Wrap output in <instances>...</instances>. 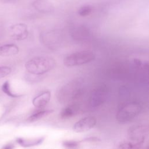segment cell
Instances as JSON below:
<instances>
[{"mask_svg":"<svg viewBox=\"0 0 149 149\" xmlns=\"http://www.w3.org/2000/svg\"><path fill=\"white\" fill-rule=\"evenodd\" d=\"M84 80L81 77H75L63 85L58 91V101L63 104H70L79 98L82 94Z\"/></svg>","mask_w":149,"mask_h":149,"instance_id":"obj_1","label":"cell"},{"mask_svg":"<svg viewBox=\"0 0 149 149\" xmlns=\"http://www.w3.org/2000/svg\"><path fill=\"white\" fill-rule=\"evenodd\" d=\"M56 65L54 58L48 56H40L29 60L25 63V68L29 73L41 75L52 70Z\"/></svg>","mask_w":149,"mask_h":149,"instance_id":"obj_2","label":"cell"},{"mask_svg":"<svg viewBox=\"0 0 149 149\" xmlns=\"http://www.w3.org/2000/svg\"><path fill=\"white\" fill-rule=\"evenodd\" d=\"M95 58V54L91 51H78L66 56L63 59V63L66 67H73L89 63Z\"/></svg>","mask_w":149,"mask_h":149,"instance_id":"obj_3","label":"cell"},{"mask_svg":"<svg viewBox=\"0 0 149 149\" xmlns=\"http://www.w3.org/2000/svg\"><path fill=\"white\" fill-rule=\"evenodd\" d=\"M141 106L136 102H132L123 106L118 112L116 118L121 123H127L136 118L141 112Z\"/></svg>","mask_w":149,"mask_h":149,"instance_id":"obj_4","label":"cell"},{"mask_svg":"<svg viewBox=\"0 0 149 149\" xmlns=\"http://www.w3.org/2000/svg\"><path fill=\"white\" fill-rule=\"evenodd\" d=\"M148 134V127L145 125L132 126L128 130V136L130 141L144 144Z\"/></svg>","mask_w":149,"mask_h":149,"instance_id":"obj_5","label":"cell"},{"mask_svg":"<svg viewBox=\"0 0 149 149\" xmlns=\"http://www.w3.org/2000/svg\"><path fill=\"white\" fill-rule=\"evenodd\" d=\"M108 95V91L105 86H100L95 88L91 93L89 102L92 107H97L104 104Z\"/></svg>","mask_w":149,"mask_h":149,"instance_id":"obj_6","label":"cell"},{"mask_svg":"<svg viewBox=\"0 0 149 149\" xmlns=\"http://www.w3.org/2000/svg\"><path fill=\"white\" fill-rule=\"evenodd\" d=\"M97 123L95 117L90 116L81 118L73 126V130L76 133H82L90 130L93 128Z\"/></svg>","mask_w":149,"mask_h":149,"instance_id":"obj_7","label":"cell"},{"mask_svg":"<svg viewBox=\"0 0 149 149\" xmlns=\"http://www.w3.org/2000/svg\"><path fill=\"white\" fill-rule=\"evenodd\" d=\"M10 34L12 38L15 40H23L29 34L27 27L25 24L17 23L10 29Z\"/></svg>","mask_w":149,"mask_h":149,"instance_id":"obj_8","label":"cell"},{"mask_svg":"<svg viewBox=\"0 0 149 149\" xmlns=\"http://www.w3.org/2000/svg\"><path fill=\"white\" fill-rule=\"evenodd\" d=\"M51 93L49 91L43 92L37 96L35 97L33 100L32 103L36 108H41L45 106L50 101Z\"/></svg>","mask_w":149,"mask_h":149,"instance_id":"obj_9","label":"cell"},{"mask_svg":"<svg viewBox=\"0 0 149 149\" xmlns=\"http://www.w3.org/2000/svg\"><path fill=\"white\" fill-rule=\"evenodd\" d=\"M45 136H41L39 137L33 139H24V138H17L16 142L21 146L24 147H30L36 146L40 145L45 140Z\"/></svg>","mask_w":149,"mask_h":149,"instance_id":"obj_10","label":"cell"},{"mask_svg":"<svg viewBox=\"0 0 149 149\" xmlns=\"http://www.w3.org/2000/svg\"><path fill=\"white\" fill-rule=\"evenodd\" d=\"M79 110V107L74 104H69L60 112L59 116L61 119H66L75 116Z\"/></svg>","mask_w":149,"mask_h":149,"instance_id":"obj_11","label":"cell"},{"mask_svg":"<svg viewBox=\"0 0 149 149\" xmlns=\"http://www.w3.org/2000/svg\"><path fill=\"white\" fill-rule=\"evenodd\" d=\"M32 5L37 10L40 12L48 13L54 10V6L52 3L45 0H36L33 2Z\"/></svg>","mask_w":149,"mask_h":149,"instance_id":"obj_12","label":"cell"},{"mask_svg":"<svg viewBox=\"0 0 149 149\" xmlns=\"http://www.w3.org/2000/svg\"><path fill=\"white\" fill-rule=\"evenodd\" d=\"M19 51V47L13 44H9L0 47L1 56H10L18 54Z\"/></svg>","mask_w":149,"mask_h":149,"instance_id":"obj_13","label":"cell"},{"mask_svg":"<svg viewBox=\"0 0 149 149\" xmlns=\"http://www.w3.org/2000/svg\"><path fill=\"white\" fill-rule=\"evenodd\" d=\"M54 112L53 109H44L37 111L31 114L28 118L27 121L29 122H33L37 121L42 118H44Z\"/></svg>","mask_w":149,"mask_h":149,"instance_id":"obj_14","label":"cell"},{"mask_svg":"<svg viewBox=\"0 0 149 149\" xmlns=\"http://www.w3.org/2000/svg\"><path fill=\"white\" fill-rule=\"evenodd\" d=\"M143 144L136 143L132 141H123L119 144L118 148H139L143 147Z\"/></svg>","mask_w":149,"mask_h":149,"instance_id":"obj_15","label":"cell"},{"mask_svg":"<svg viewBox=\"0 0 149 149\" xmlns=\"http://www.w3.org/2000/svg\"><path fill=\"white\" fill-rule=\"evenodd\" d=\"M93 11V7L88 5H85L82 6H81L77 11L78 14L82 16V17H86L88 15H90Z\"/></svg>","mask_w":149,"mask_h":149,"instance_id":"obj_16","label":"cell"},{"mask_svg":"<svg viewBox=\"0 0 149 149\" xmlns=\"http://www.w3.org/2000/svg\"><path fill=\"white\" fill-rule=\"evenodd\" d=\"M2 90L3 91V92L6 94V95H8V96L12 97V98H16V97H19L20 95H17L15 94L14 93H13L10 88V84L8 81H6L3 85L2 86Z\"/></svg>","mask_w":149,"mask_h":149,"instance_id":"obj_17","label":"cell"},{"mask_svg":"<svg viewBox=\"0 0 149 149\" xmlns=\"http://www.w3.org/2000/svg\"><path fill=\"white\" fill-rule=\"evenodd\" d=\"M80 143H81L80 141L65 140L62 142V146L66 148H76L78 146H79Z\"/></svg>","mask_w":149,"mask_h":149,"instance_id":"obj_18","label":"cell"},{"mask_svg":"<svg viewBox=\"0 0 149 149\" xmlns=\"http://www.w3.org/2000/svg\"><path fill=\"white\" fill-rule=\"evenodd\" d=\"M12 72V69L8 66H0V79L3 78L9 75Z\"/></svg>","mask_w":149,"mask_h":149,"instance_id":"obj_19","label":"cell"},{"mask_svg":"<svg viewBox=\"0 0 149 149\" xmlns=\"http://www.w3.org/2000/svg\"><path fill=\"white\" fill-rule=\"evenodd\" d=\"M100 140L96 137H89L85 139H83V140H80L81 142H97L100 141Z\"/></svg>","mask_w":149,"mask_h":149,"instance_id":"obj_20","label":"cell"},{"mask_svg":"<svg viewBox=\"0 0 149 149\" xmlns=\"http://www.w3.org/2000/svg\"><path fill=\"white\" fill-rule=\"evenodd\" d=\"M3 148H6V149H11L14 148V146L12 144H8L6 146H5V147H3Z\"/></svg>","mask_w":149,"mask_h":149,"instance_id":"obj_21","label":"cell"}]
</instances>
